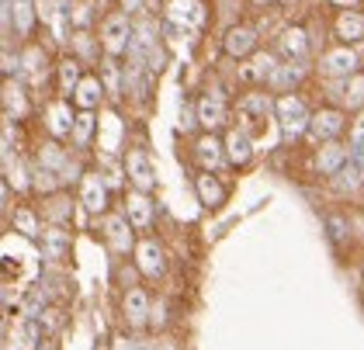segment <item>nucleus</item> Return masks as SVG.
<instances>
[{
	"label": "nucleus",
	"mask_w": 364,
	"mask_h": 350,
	"mask_svg": "<svg viewBox=\"0 0 364 350\" xmlns=\"http://www.w3.org/2000/svg\"><path fill=\"white\" fill-rule=\"evenodd\" d=\"M195 108H198V125H201L205 132H219L225 122H229V101H225V94L219 87L205 90L195 101Z\"/></svg>",
	"instance_id": "423d86ee"
},
{
	"label": "nucleus",
	"mask_w": 364,
	"mask_h": 350,
	"mask_svg": "<svg viewBox=\"0 0 364 350\" xmlns=\"http://www.w3.org/2000/svg\"><path fill=\"white\" fill-rule=\"evenodd\" d=\"M312 53V38L302 25H284L278 31V55L284 63H306Z\"/></svg>",
	"instance_id": "9b49d317"
},
{
	"label": "nucleus",
	"mask_w": 364,
	"mask_h": 350,
	"mask_svg": "<svg viewBox=\"0 0 364 350\" xmlns=\"http://www.w3.org/2000/svg\"><path fill=\"white\" fill-rule=\"evenodd\" d=\"M343 163H350V142L343 146L340 139L319 142V149L312 153V166H316V174H323V177H333Z\"/></svg>",
	"instance_id": "f3484780"
},
{
	"label": "nucleus",
	"mask_w": 364,
	"mask_h": 350,
	"mask_svg": "<svg viewBox=\"0 0 364 350\" xmlns=\"http://www.w3.org/2000/svg\"><path fill=\"white\" fill-rule=\"evenodd\" d=\"M80 205H84L90 216H105L108 208V181L101 170H87L84 181H80Z\"/></svg>",
	"instance_id": "4468645a"
},
{
	"label": "nucleus",
	"mask_w": 364,
	"mask_h": 350,
	"mask_svg": "<svg viewBox=\"0 0 364 350\" xmlns=\"http://www.w3.org/2000/svg\"><path fill=\"white\" fill-rule=\"evenodd\" d=\"M195 194H198V201H201L205 208H223L225 198H229V188L223 184L219 174H212V170H198L195 174Z\"/></svg>",
	"instance_id": "aec40b11"
},
{
	"label": "nucleus",
	"mask_w": 364,
	"mask_h": 350,
	"mask_svg": "<svg viewBox=\"0 0 364 350\" xmlns=\"http://www.w3.org/2000/svg\"><path fill=\"white\" fill-rule=\"evenodd\" d=\"M97 77H101L105 90L112 94L114 101H122V97H125V87H129V83L122 80V66H118V59H114V55H105V59H101V66H97Z\"/></svg>",
	"instance_id": "c756f323"
},
{
	"label": "nucleus",
	"mask_w": 364,
	"mask_h": 350,
	"mask_svg": "<svg viewBox=\"0 0 364 350\" xmlns=\"http://www.w3.org/2000/svg\"><path fill=\"white\" fill-rule=\"evenodd\" d=\"M56 77H59V94H66V97H73V90L80 87L84 80V59H77V55H66V59H59L56 66Z\"/></svg>",
	"instance_id": "bb28decb"
},
{
	"label": "nucleus",
	"mask_w": 364,
	"mask_h": 350,
	"mask_svg": "<svg viewBox=\"0 0 364 350\" xmlns=\"http://www.w3.org/2000/svg\"><path fill=\"white\" fill-rule=\"evenodd\" d=\"M333 188L340 191V194H354L358 188H364V170L358 163H343L333 174Z\"/></svg>",
	"instance_id": "473e14b6"
},
{
	"label": "nucleus",
	"mask_w": 364,
	"mask_h": 350,
	"mask_svg": "<svg viewBox=\"0 0 364 350\" xmlns=\"http://www.w3.org/2000/svg\"><path fill=\"white\" fill-rule=\"evenodd\" d=\"M225 153H229V163L232 166H247L253 160V135L243 132V129H232V132L225 135Z\"/></svg>",
	"instance_id": "a878e982"
},
{
	"label": "nucleus",
	"mask_w": 364,
	"mask_h": 350,
	"mask_svg": "<svg viewBox=\"0 0 364 350\" xmlns=\"http://www.w3.org/2000/svg\"><path fill=\"white\" fill-rule=\"evenodd\" d=\"M136 267L142 270V277H153V281L167 274V253L153 236L136 243Z\"/></svg>",
	"instance_id": "a211bd4d"
},
{
	"label": "nucleus",
	"mask_w": 364,
	"mask_h": 350,
	"mask_svg": "<svg viewBox=\"0 0 364 350\" xmlns=\"http://www.w3.org/2000/svg\"><path fill=\"white\" fill-rule=\"evenodd\" d=\"M139 4L142 0H122V11H129V14H132V11H139Z\"/></svg>",
	"instance_id": "c03bdc74"
},
{
	"label": "nucleus",
	"mask_w": 364,
	"mask_h": 350,
	"mask_svg": "<svg viewBox=\"0 0 364 350\" xmlns=\"http://www.w3.org/2000/svg\"><path fill=\"white\" fill-rule=\"evenodd\" d=\"M358 66H361V53L354 46H333V49H326V53L319 55V66L316 70L323 77H330V80H343V77L361 73Z\"/></svg>",
	"instance_id": "20e7f679"
},
{
	"label": "nucleus",
	"mask_w": 364,
	"mask_h": 350,
	"mask_svg": "<svg viewBox=\"0 0 364 350\" xmlns=\"http://www.w3.org/2000/svg\"><path fill=\"white\" fill-rule=\"evenodd\" d=\"M42 216L49 218V222H56V226H66L70 222V216H73V201L66 198V194H49L46 198V208H42Z\"/></svg>",
	"instance_id": "72a5a7b5"
},
{
	"label": "nucleus",
	"mask_w": 364,
	"mask_h": 350,
	"mask_svg": "<svg viewBox=\"0 0 364 350\" xmlns=\"http://www.w3.org/2000/svg\"><path fill=\"white\" fill-rule=\"evenodd\" d=\"M330 4H336V7H354L358 0H330Z\"/></svg>",
	"instance_id": "a18cd8bd"
},
{
	"label": "nucleus",
	"mask_w": 364,
	"mask_h": 350,
	"mask_svg": "<svg viewBox=\"0 0 364 350\" xmlns=\"http://www.w3.org/2000/svg\"><path fill=\"white\" fill-rule=\"evenodd\" d=\"M330 97H333L336 108L364 111V73L343 77V80H333L330 83Z\"/></svg>",
	"instance_id": "6ab92c4d"
},
{
	"label": "nucleus",
	"mask_w": 364,
	"mask_h": 350,
	"mask_svg": "<svg viewBox=\"0 0 364 350\" xmlns=\"http://www.w3.org/2000/svg\"><path fill=\"white\" fill-rule=\"evenodd\" d=\"M350 163H358L364 170V142H350Z\"/></svg>",
	"instance_id": "37998d69"
},
{
	"label": "nucleus",
	"mask_w": 364,
	"mask_h": 350,
	"mask_svg": "<svg viewBox=\"0 0 364 350\" xmlns=\"http://www.w3.org/2000/svg\"><path fill=\"white\" fill-rule=\"evenodd\" d=\"M42 253L46 260H63L70 253V233L63 226H53L49 233H42Z\"/></svg>",
	"instance_id": "2f4dec72"
},
{
	"label": "nucleus",
	"mask_w": 364,
	"mask_h": 350,
	"mask_svg": "<svg viewBox=\"0 0 364 350\" xmlns=\"http://www.w3.org/2000/svg\"><path fill=\"white\" fill-rule=\"evenodd\" d=\"M31 21H35V14H31V0H14V28H18L21 35H28Z\"/></svg>",
	"instance_id": "4c0bfd02"
},
{
	"label": "nucleus",
	"mask_w": 364,
	"mask_h": 350,
	"mask_svg": "<svg viewBox=\"0 0 364 350\" xmlns=\"http://www.w3.org/2000/svg\"><path fill=\"white\" fill-rule=\"evenodd\" d=\"M112 350H146V347H142L139 340H132V336H118L112 344Z\"/></svg>",
	"instance_id": "79ce46f5"
},
{
	"label": "nucleus",
	"mask_w": 364,
	"mask_h": 350,
	"mask_svg": "<svg viewBox=\"0 0 364 350\" xmlns=\"http://www.w3.org/2000/svg\"><path fill=\"white\" fill-rule=\"evenodd\" d=\"M122 166H125V177L132 181V188L136 191H146V194H149V191L156 188V163H153V157H149L142 146L129 149Z\"/></svg>",
	"instance_id": "6e6552de"
},
{
	"label": "nucleus",
	"mask_w": 364,
	"mask_h": 350,
	"mask_svg": "<svg viewBox=\"0 0 364 350\" xmlns=\"http://www.w3.org/2000/svg\"><path fill=\"white\" fill-rule=\"evenodd\" d=\"M97 129H101V122L94 118V111H80V115H77V125H73V146H77V149H87L90 139L97 135Z\"/></svg>",
	"instance_id": "f704fd0d"
},
{
	"label": "nucleus",
	"mask_w": 364,
	"mask_h": 350,
	"mask_svg": "<svg viewBox=\"0 0 364 350\" xmlns=\"http://www.w3.org/2000/svg\"><path fill=\"white\" fill-rule=\"evenodd\" d=\"M223 53L229 59H250L260 53V31L253 25H232L223 35Z\"/></svg>",
	"instance_id": "9d476101"
},
{
	"label": "nucleus",
	"mask_w": 364,
	"mask_h": 350,
	"mask_svg": "<svg viewBox=\"0 0 364 350\" xmlns=\"http://www.w3.org/2000/svg\"><path fill=\"white\" fill-rule=\"evenodd\" d=\"M253 4H257V7H264V11H267V7H271V4H278V0H253Z\"/></svg>",
	"instance_id": "49530a36"
},
{
	"label": "nucleus",
	"mask_w": 364,
	"mask_h": 350,
	"mask_svg": "<svg viewBox=\"0 0 364 350\" xmlns=\"http://www.w3.org/2000/svg\"><path fill=\"white\" fill-rule=\"evenodd\" d=\"M105 94H108V90H105L101 77H97V73H87L84 80H80V87L73 90L70 101H73V108L77 111H97L101 105H105Z\"/></svg>",
	"instance_id": "5701e85b"
},
{
	"label": "nucleus",
	"mask_w": 364,
	"mask_h": 350,
	"mask_svg": "<svg viewBox=\"0 0 364 350\" xmlns=\"http://www.w3.org/2000/svg\"><path fill=\"white\" fill-rule=\"evenodd\" d=\"M122 316H125V323L132 326V329H142V326L149 323V316H153V298H149V292L139 288V285H132L122 295Z\"/></svg>",
	"instance_id": "2eb2a0df"
},
{
	"label": "nucleus",
	"mask_w": 364,
	"mask_h": 350,
	"mask_svg": "<svg viewBox=\"0 0 364 350\" xmlns=\"http://www.w3.org/2000/svg\"><path fill=\"white\" fill-rule=\"evenodd\" d=\"M11 222H14V229H18L21 236H28V240H38V236H42V222H38V216H35L31 208H14Z\"/></svg>",
	"instance_id": "c9c22d12"
},
{
	"label": "nucleus",
	"mask_w": 364,
	"mask_h": 350,
	"mask_svg": "<svg viewBox=\"0 0 364 350\" xmlns=\"http://www.w3.org/2000/svg\"><path fill=\"white\" fill-rule=\"evenodd\" d=\"M326 229H330V236H333L336 243L350 240V222H347V218H340V216H330V218H326Z\"/></svg>",
	"instance_id": "ea45409f"
},
{
	"label": "nucleus",
	"mask_w": 364,
	"mask_h": 350,
	"mask_svg": "<svg viewBox=\"0 0 364 350\" xmlns=\"http://www.w3.org/2000/svg\"><path fill=\"white\" fill-rule=\"evenodd\" d=\"M333 35L340 38V46H354L364 38V11L358 7H340L333 18Z\"/></svg>",
	"instance_id": "412c9836"
},
{
	"label": "nucleus",
	"mask_w": 364,
	"mask_h": 350,
	"mask_svg": "<svg viewBox=\"0 0 364 350\" xmlns=\"http://www.w3.org/2000/svg\"><path fill=\"white\" fill-rule=\"evenodd\" d=\"M70 21H73L77 31H87V28L94 25V0H77L70 7Z\"/></svg>",
	"instance_id": "e433bc0d"
},
{
	"label": "nucleus",
	"mask_w": 364,
	"mask_h": 350,
	"mask_svg": "<svg viewBox=\"0 0 364 350\" xmlns=\"http://www.w3.org/2000/svg\"><path fill=\"white\" fill-rule=\"evenodd\" d=\"M274 97L271 94H264V90H250V94H243L240 101H236V129H243V132H250L260 125V122H267L271 115H274Z\"/></svg>",
	"instance_id": "7ed1b4c3"
},
{
	"label": "nucleus",
	"mask_w": 364,
	"mask_h": 350,
	"mask_svg": "<svg viewBox=\"0 0 364 350\" xmlns=\"http://www.w3.org/2000/svg\"><path fill=\"white\" fill-rule=\"evenodd\" d=\"M191 153H195V163L201 170H212V174H219L225 163H229V153H225V142L219 139L215 132H205L195 139V146H191Z\"/></svg>",
	"instance_id": "ddd939ff"
},
{
	"label": "nucleus",
	"mask_w": 364,
	"mask_h": 350,
	"mask_svg": "<svg viewBox=\"0 0 364 350\" xmlns=\"http://www.w3.org/2000/svg\"><path fill=\"white\" fill-rule=\"evenodd\" d=\"M122 139H125V125L112 115V118L97 129V146H101V153H105V157H114V153L122 149Z\"/></svg>",
	"instance_id": "7c9ffc66"
},
{
	"label": "nucleus",
	"mask_w": 364,
	"mask_h": 350,
	"mask_svg": "<svg viewBox=\"0 0 364 350\" xmlns=\"http://www.w3.org/2000/svg\"><path fill=\"white\" fill-rule=\"evenodd\" d=\"M281 66V59H278V53H257V55H250V63L243 66V77L247 80H257V83H267L271 77H274V70Z\"/></svg>",
	"instance_id": "cd10ccee"
},
{
	"label": "nucleus",
	"mask_w": 364,
	"mask_h": 350,
	"mask_svg": "<svg viewBox=\"0 0 364 350\" xmlns=\"http://www.w3.org/2000/svg\"><path fill=\"white\" fill-rule=\"evenodd\" d=\"M350 142H364V111H358L350 122Z\"/></svg>",
	"instance_id": "a19ab883"
},
{
	"label": "nucleus",
	"mask_w": 364,
	"mask_h": 350,
	"mask_svg": "<svg viewBox=\"0 0 364 350\" xmlns=\"http://www.w3.org/2000/svg\"><path fill=\"white\" fill-rule=\"evenodd\" d=\"M49 53L42 49V46H28L25 53H21V70H18V80H25L28 87H42V83L49 80Z\"/></svg>",
	"instance_id": "dca6fc26"
},
{
	"label": "nucleus",
	"mask_w": 364,
	"mask_h": 350,
	"mask_svg": "<svg viewBox=\"0 0 364 350\" xmlns=\"http://www.w3.org/2000/svg\"><path fill=\"white\" fill-rule=\"evenodd\" d=\"M274 118H278V125H281V135H284L288 142H295L299 135H309L312 111H309V105L302 101V94L295 90V94H281L278 97V105H274Z\"/></svg>",
	"instance_id": "f03ea898"
},
{
	"label": "nucleus",
	"mask_w": 364,
	"mask_h": 350,
	"mask_svg": "<svg viewBox=\"0 0 364 350\" xmlns=\"http://www.w3.org/2000/svg\"><path fill=\"white\" fill-rule=\"evenodd\" d=\"M347 129V115L343 108H336V105H326V108L312 111V122H309V139H316V142H333L340 139Z\"/></svg>",
	"instance_id": "1a4fd4ad"
},
{
	"label": "nucleus",
	"mask_w": 364,
	"mask_h": 350,
	"mask_svg": "<svg viewBox=\"0 0 364 350\" xmlns=\"http://www.w3.org/2000/svg\"><path fill=\"white\" fill-rule=\"evenodd\" d=\"M28 94H25V87L21 80H4V118H14V122H21V118H28Z\"/></svg>",
	"instance_id": "b1692460"
},
{
	"label": "nucleus",
	"mask_w": 364,
	"mask_h": 350,
	"mask_svg": "<svg viewBox=\"0 0 364 350\" xmlns=\"http://www.w3.org/2000/svg\"><path fill=\"white\" fill-rule=\"evenodd\" d=\"M70 42L77 46V53H80L84 63H97V46H90V31H77Z\"/></svg>",
	"instance_id": "58836bf2"
},
{
	"label": "nucleus",
	"mask_w": 364,
	"mask_h": 350,
	"mask_svg": "<svg viewBox=\"0 0 364 350\" xmlns=\"http://www.w3.org/2000/svg\"><path fill=\"white\" fill-rule=\"evenodd\" d=\"M73 125H77V111L70 108V97H56L46 105V132L49 139H73Z\"/></svg>",
	"instance_id": "f8f14e48"
},
{
	"label": "nucleus",
	"mask_w": 364,
	"mask_h": 350,
	"mask_svg": "<svg viewBox=\"0 0 364 350\" xmlns=\"http://www.w3.org/2000/svg\"><path fill=\"white\" fill-rule=\"evenodd\" d=\"M302 77H306V63H281L278 70H274V77L267 80V90H274V94H295Z\"/></svg>",
	"instance_id": "393cba45"
},
{
	"label": "nucleus",
	"mask_w": 364,
	"mask_h": 350,
	"mask_svg": "<svg viewBox=\"0 0 364 350\" xmlns=\"http://www.w3.org/2000/svg\"><path fill=\"white\" fill-rule=\"evenodd\" d=\"M136 42V21L129 11H112L101 18V28H97V46L105 49V55H129Z\"/></svg>",
	"instance_id": "f257e3e1"
},
{
	"label": "nucleus",
	"mask_w": 364,
	"mask_h": 350,
	"mask_svg": "<svg viewBox=\"0 0 364 350\" xmlns=\"http://www.w3.org/2000/svg\"><path fill=\"white\" fill-rule=\"evenodd\" d=\"M167 18L177 31H201L208 25V4L205 0H170L167 4Z\"/></svg>",
	"instance_id": "39448f33"
},
{
	"label": "nucleus",
	"mask_w": 364,
	"mask_h": 350,
	"mask_svg": "<svg viewBox=\"0 0 364 350\" xmlns=\"http://www.w3.org/2000/svg\"><path fill=\"white\" fill-rule=\"evenodd\" d=\"M125 216H129V222H132L136 229H149L153 218H156V205H153V198H149L146 191L132 188L125 194Z\"/></svg>",
	"instance_id": "4be33fe9"
},
{
	"label": "nucleus",
	"mask_w": 364,
	"mask_h": 350,
	"mask_svg": "<svg viewBox=\"0 0 364 350\" xmlns=\"http://www.w3.org/2000/svg\"><path fill=\"white\" fill-rule=\"evenodd\" d=\"M136 226L129 222V216L122 212H112V216H101V233H105V243L112 246V253L118 257H125V253H132L136 250V233H132Z\"/></svg>",
	"instance_id": "0eeeda50"
},
{
	"label": "nucleus",
	"mask_w": 364,
	"mask_h": 350,
	"mask_svg": "<svg viewBox=\"0 0 364 350\" xmlns=\"http://www.w3.org/2000/svg\"><path fill=\"white\" fill-rule=\"evenodd\" d=\"M278 4H284V7H288V4H299V0H278Z\"/></svg>",
	"instance_id": "de8ad7c7"
},
{
	"label": "nucleus",
	"mask_w": 364,
	"mask_h": 350,
	"mask_svg": "<svg viewBox=\"0 0 364 350\" xmlns=\"http://www.w3.org/2000/svg\"><path fill=\"white\" fill-rule=\"evenodd\" d=\"M70 149H63V142L59 139H49V142H42L38 146V166H46V170H53V174H59L63 177V170L70 166Z\"/></svg>",
	"instance_id": "c85d7f7f"
}]
</instances>
